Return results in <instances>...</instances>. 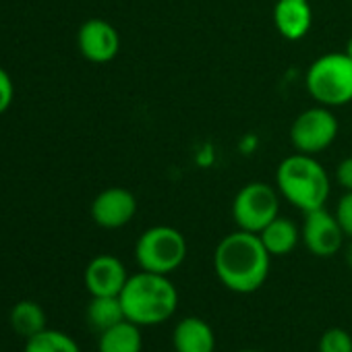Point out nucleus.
<instances>
[{"label": "nucleus", "mask_w": 352, "mask_h": 352, "mask_svg": "<svg viewBox=\"0 0 352 352\" xmlns=\"http://www.w3.org/2000/svg\"><path fill=\"white\" fill-rule=\"evenodd\" d=\"M272 255L259 234L236 230L226 234L214 251L218 280L232 292L249 294L259 290L270 276Z\"/></svg>", "instance_id": "nucleus-1"}, {"label": "nucleus", "mask_w": 352, "mask_h": 352, "mask_svg": "<svg viewBox=\"0 0 352 352\" xmlns=\"http://www.w3.org/2000/svg\"><path fill=\"white\" fill-rule=\"evenodd\" d=\"M118 296L124 309V317L139 327L168 321L179 307V292L168 276L145 270L129 276Z\"/></svg>", "instance_id": "nucleus-2"}, {"label": "nucleus", "mask_w": 352, "mask_h": 352, "mask_svg": "<svg viewBox=\"0 0 352 352\" xmlns=\"http://www.w3.org/2000/svg\"><path fill=\"white\" fill-rule=\"evenodd\" d=\"M278 193L302 214L325 208L329 197L327 170L309 153H292L284 157L276 170Z\"/></svg>", "instance_id": "nucleus-3"}, {"label": "nucleus", "mask_w": 352, "mask_h": 352, "mask_svg": "<svg viewBox=\"0 0 352 352\" xmlns=\"http://www.w3.org/2000/svg\"><path fill=\"white\" fill-rule=\"evenodd\" d=\"M309 96L327 108L352 102V58L346 52H327L315 58L305 75Z\"/></svg>", "instance_id": "nucleus-4"}, {"label": "nucleus", "mask_w": 352, "mask_h": 352, "mask_svg": "<svg viewBox=\"0 0 352 352\" xmlns=\"http://www.w3.org/2000/svg\"><path fill=\"white\" fill-rule=\"evenodd\" d=\"M135 259L141 270L168 276L185 263L187 241L172 226H151L137 239Z\"/></svg>", "instance_id": "nucleus-5"}, {"label": "nucleus", "mask_w": 352, "mask_h": 352, "mask_svg": "<svg viewBox=\"0 0 352 352\" xmlns=\"http://www.w3.org/2000/svg\"><path fill=\"white\" fill-rule=\"evenodd\" d=\"M280 216V193L267 183L255 181L245 185L232 201V218L239 230L259 234Z\"/></svg>", "instance_id": "nucleus-6"}, {"label": "nucleus", "mask_w": 352, "mask_h": 352, "mask_svg": "<svg viewBox=\"0 0 352 352\" xmlns=\"http://www.w3.org/2000/svg\"><path fill=\"white\" fill-rule=\"evenodd\" d=\"M338 118L327 106H313L300 112L290 126V141L298 153L317 155L338 137Z\"/></svg>", "instance_id": "nucleus-7"}, {"label": "nucleus", "mask_w": 352, "mask_h": 352, "mask_svg": "<svg viewBox=\"0 0 352 352\" xmlns=\"http://www.w3.org/2000/svg\"><path fill=\"white\" fill-rule=\"evenodd\" d=\"M300 239L309 249V253H313L315 257H331L342 249L346 236L336 216L329 214L325 208H319L305 214Z\"/></svg>", "instance_id": "nucleus-8"}, {"label": "nucleus", "mask_w": 352, "mask_h": 352, "mask_svg": "<svg viewBox=\"0 0 352 352\" xmlns=\"http://www.w3.org/2000/svg\"><path fill=\"white\" fill-rule=\"evenodd\" d=\"M77 48L85 60L104 65L116 58L120 36L112 23L104 19H87L77 32Z\"/></svg>", "instance_id": "nucleus-9"}, {"label": "nucleus", "mask_w": 352, "mask_h": 352, "mask_svg": "<svg viewBox=\"0 0 352 352\" xmlns=\"http://www.w3.org/2000/svg\"><path fill=\"white\" fill-rule=\"evenodd\" d=\"M137 214V199L129 189L108 187L91 201V218L100 228L116 230L126 226Z\"/></svg>", "instance_id": "nucleus-10"}, {"label": "nucleus", "mask_w": 352, "mask_h": 352, "mask_svg": "<svg viewBox=\"0 0 352 352\" xmlns=\"http://www.w3.org/2000/svg\"><path fill=\"white\" fill-rule=\"evenodd\" d=\"M83 280L91 296H118L129 280V274L118 257L104 253L87 263Z\"/></svg>", "instance_id": "nucleus-11"}, {"label": "nucleus", "mask_w": 352, "mask_h": 352, "mask_svg": "<svg viewBox=\"0 0 352 352\" xmlns=\"http://www.w3.org/2000/svg\"><path fill=\"white\" fill-rule=\"evenodd\" d=\"M274 25L284 40H302L313 25V11L309 0H278L274 7Z\"/></svg>", "instance_id": "nucleus-12"}, {"label": "nucleus", "mask_w": 352, "mask_h": 352, "mask_svg": "<svg viewBox=\"0 0 352 352\" xmlns=\"http://www.w3.org/2000/svg\"><path fill=\"white\" fill-rule=\"evenodd\" d=\"M172 344L176 352H216V333L201 317H185L174 325Z\"/></svg>", "instance_id": "nucleus-13"}, {"label": "nucleus", "mask_w": 352, "mask_h": 352, "mask_svg": "<svg viewBox=\"0 0 352 352\" xmlns=\"http://www.w3.org/2000/svg\"><path fill=\"white\" fill-rule=\"evenodd\" d=\"M259 239L272 257H282L296 249V245L300 241V230L292 220L278 216L259 232Z\"/></svg>", "instance_id": "nucleus-14"}, {"label": "nucleus", "mask_w": 352, "mask_h": 352, "mask_svg": "<svg viewBox=\"0 0 352 352\" xmlns=\"http://www.w3.org/2000/svg\"><path fill=\"white\" fill-rule=\"evenodd\" d=\"M143 336L141 327L129 319L104 329L98 340V352H141Z\"/></svg>", "instance_id": "nucleus-15"}, {"label": "nucleus", "mask_w": 352, "mask_h": 352, "mask_svg": "<svg viewBox=\"0 0 352 352\" xmlns=\"http://www.w3.org/2000/svg\"><path fill=\"white\" fill-rule=\"evenodd\" d=\"M9 321H11V327L23 336L25 340L36 336L38 331L46 329V311L42 309L40 302L36 300H19L13 309H11V315H9Z\"/></svg>", "instance_id": "nucleus-16"}, {"label": "nucleus", "mask_w": 352, "mask_h": 352, "mask_svg": "<svg viewBox=\"0 0 352 352\" xmlns=\"http://www.w3.org/2000/svg\"><path fill=\"white\" fill-rule=\"evenodd\" d=\"M122 319L126 317H124L120 296H91L87 305V321L98 333L120 323Z\"/></svg>", "instance_id": "nucleus-17"}, {"label": "nucleus", "mask_w": 352, "mask_h": 352, "mask_svg": "<svg viewBox=\"0 0 352 352\" xmlns=\"http://www.w3.org/2000/svg\"><path fill=\"white\" fill-rule=\"evenodd\" d=\"M23 352H81V348L69 333L46 327L25 340Z\"/></svg>", "instance_id": "nucleus-18"}, {"label": "nucleus", "mask_w": 352, "mask_h": 352, "mask_svg": "<svg viewBox=\"0 0 352 352\" xmlns=\"http://www.w3.org/2000/svg\"><path fill=\"white\" fill-rule=\"evenodd\" d=\"M319 352H352V336L342 327H329L319 340Z\"/></svg>", "instance_id": "nucleus-19"}, {"label": "nucleus", "mask_w": 352, "mask_h": 352, "mask_svg": "<svg viewBox=\"0 0 352 352\" xmlns=\"http://www.w3.org/2000/svg\"><path fill=\"white\" fill-rule=\"evenodd\" d=\"M333 216H336V220H338V224H340L344 236L352 241V191H346V193L340 197Z\"/></svg>", "instance_id": "nucleus-20"}, {"label": "nucleus", "mask_w": 352, "mask_h": 352, "mask_svg": "<svg viewBox=\"0 0 352 352\" xmlns=\"http://www.w3.org/2000/svg\"><path fill=\"white\" fill-rule=\"evenodd\" d=\"M15 100V83L11 75L0 67V114H5Z\"/></svg>", "instance_id": "nucleus-21"}, {"label": "nucleus", "mask_w": 352, "mask_h": 352, "mask_svg": "<svg viewBox=\"0 0 352 352\" xmlns=\"http://www.w3.org/2000/svg\"><path fill=\"white\" fill-rule=\"evenodd\" d=\"M336 181L344 191H352V155L344 157L336 168Z\"/></svg>", "instance_id": "nucleus-22"}, {"label": "nucleus", "mask_w": 352, "mask_h": 352, "mask_svg": "<svg viewBox=\"0 0 352 352\" xmlns=\"http://www.w3.org/2000/svg\"><path fill=\"white\" fill-rule=\"evenodd\" d=\"M344 259H346V265L352 270V243L346 247V253H344Z\"/></svg>", "instance_id": "nucleus-23"}, {"label": "nucleus", "mask_w": 352, "mask_h": 352, "mask_svg": "<svg viewBox=\"0 0 352 352\" xmlns=\"http://www.w3.org/2000/svg\"><path fill=\"white\" fill-rule=\"evenodd\" d=\"M350 58H352V36H350V40H348V44H346V50H344Z\"/></svg>", "instance_id": "nucleus-24"}, {"label": "nucleus", "mask_w": 352, "mask_h": 352, "mask_svg": "<svg viewBox=\"0 0 352 352\" xmlns=\"http://www.w3.org/2000/svg\"><path fill=\"white\" fill-rule=\"evenodd\" d=\"M239 352H261V350H239Z\"/></svg>", "instance_id": "nucleus-25"}]
</instances>
